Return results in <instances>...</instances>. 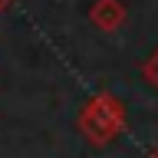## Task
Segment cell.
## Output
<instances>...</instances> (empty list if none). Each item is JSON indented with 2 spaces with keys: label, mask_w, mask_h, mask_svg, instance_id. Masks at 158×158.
<instances>
[{
  "label": "cell",
  "mask_w": 158,
  "mask_h": 158,
  "mask_svg": "<svg viewBox=\"0 0 158 158\" xmlns=\"http://www.w3.org/2000/svg\"><path fill=\"white\" fill-rule=\"evenodd\" d=\"M125 125V112H122V102L115 96H96L89 99L82 115H79V128L86 132V138L92 145H106L122 132Z\"/></svg>",
  "instance_id": "obj_1"
},
{
  "label": "cell",
  "mask_w": 158,
  "mask_h": 158,
  "mask_svg": "<svg viewBox=\"0 0 158 158\" xmlns=\"http://www.w3.org/2000/svg\"><path fill=\"white\" fill-rule=\"evenodd\" d=\"M89 20H92V27H99L102 33H115V30L125 23V3H122V0H96L92 10H89Z\"/></svg>",
  "instance_id": "obj_2"
},
{
  "label": "cell",
  "mask_w": 158,
  "mask_h": 158,
  "mask_svg": "<svg viewBox=\"0 0 158 158\" xmlns=\"http://www.w3.org/2000/svg\"><path fill=\"white\" fill-rule=\"evenodd\" d=\"M142 76L148 79V86H155V89H158V49L145 59V66H142Z\"/></svg>",
  "instance_id": "obj_3"
},
{
  "label": "cell",
  "mask_w": 158,
  "mask_h": 158,
  "mask_svg": "<svg viewBox=\"0 0 158 158\" xmlns=\"http://www.w3.org/2000/svg\"><path fill=\"white\" fill-rule=\"evenodd\" d=\"M152 158H158V148H155V152H152Z\"/></svg>",
  "instance_id": "obj_4"
},
{
  "label": "cell",
  "mask_w": 158,
  "mask_h": 158,
  "mask_svg": "<svg viewBox=\"0 0 158 158\" xmlns=\"http://www.w3.org/2000/svg\"><path fill=\"white\" fill-rule=\"evenodd\" d=\"M0 10H3V0H0Z\"/></svg>",
  "instance_id": "obj_5"
}]
</instances>
